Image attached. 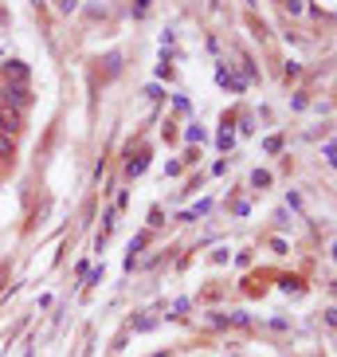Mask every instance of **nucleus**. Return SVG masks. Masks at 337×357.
Masks as SVG:
<instances>
[{"instance_id": "f03ea898", "label": "nucleus", "mask_w": 337, "mask_h": 357, "mask_svg": "<svg viewBox=\"0 0 337 357\" xmlns=\"http://www.w3.org/2000/svg\"><path fill=\"white\" fill-rule=\"evenodd\" d=\"M24 114L20 110H8V106H0V134H8V137H20L24 134Z\"/></svg>"}, {"instance_id": "6e6552de", "label": "nucleus", "mask_w": 337, "mask_h": 357, "mask_svg": "<svg viewBox=\"0 0 337 357\" xmlns=\"http://www.w3.org/2000/svg\"><path fill=\"white\" fill-rule=\"evenodd\" d=\"M4 24H8V12L0 8V32H4Z\"/></svg>"}, {"instance_id": "39448f33", "label": "nucleus", "mask_w": 337, "mask_h": 357, "mask_svg": "<svg viewBox=\"0 0 337 357\" xmlns=\"http://www.w3.org/2000/svg\"><path fill=\"white\" fill-rule=\"evenodd\" d=\"M146 165H149V153L141 149L137 158H130V161H126V177H141V173H146Z\"/></svg>"}, {"instance_id": "423d86ee", "label": "nucleus", "mask_w": 337, "mask_h": 357, "mask_svg": "<svg viewBox=\"0 0 337 357\" xmlns=\"http://www.w3.org/2000/svg\"><path fill=\"white\" fill-rule=\"evenodd\" d=\"M283 291H286V294H298L302 287H298V279H283Z\"/></svg>"}, {"instance_id": "f257e3e1", "label": "nucleus", "mask_w": 337, "mask_h": 357, "mask_svg": "<svg viewBox=\"0 0 337 357\" xmlns=\"http://www.w3.org/2000/svg\"><path fill=\"white\" fill-rule=\"evenodd\" d=\"M32 102H36L32 86H24V83H0V106L28 114V106H32Z\"/></svg>"}, {"instance_id": "0eeeda50", "label": "nucleus", "mask_w": 337, "mask_h": 357, "mask_svg": "<svg viewBox=\"0 0 337 357\" xmlns=\"http://www.w3.org/2000/svg\"><path fill=\"white\" fill-rule=\"evenodd\" d=\"M75 8H79V0H63V4H59V12H67V16H71Z\"/></svg>"}, {"instance_id": "20e7f679", "label": "nucleus", "mask_w": 337, "mask_h": 357, "mask_svg": "<svg viewBox=\"0 0 337 357\" xmlns=\"http://www.w3.org/2000/svg\"><path fill=\"white\" fill-rule=\"evenodd\" d=\"M16 161V137L0 134V165H12Z\"/></svg>"}, {"instance_id": "7ed1b4c3", "label": "nucleus", "mask_w": 337, "mask_h": 357, "mask_svg": "<svg viewBox=\"0 0 337 357\" xmlns=\"http://www.w3.org/2000/svg\"><path fill=\"white\" fill-rule=\"evenodd\" d=\"M28 79H32V71H28L20 59H8V63H0V83H24V86H28Z\"/></svg>"}]
</instances>
